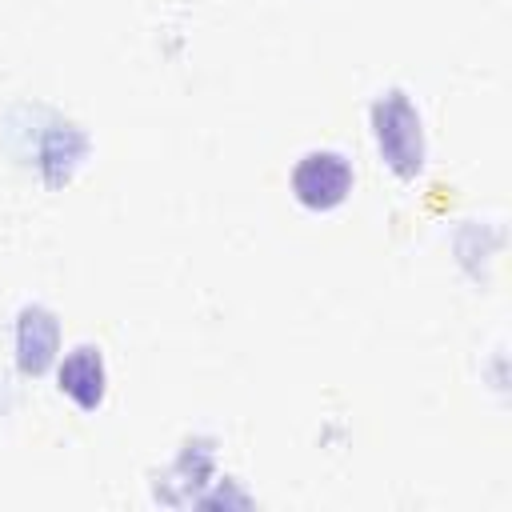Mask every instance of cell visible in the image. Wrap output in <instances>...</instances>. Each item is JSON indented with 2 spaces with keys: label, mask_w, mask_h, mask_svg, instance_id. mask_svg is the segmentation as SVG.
Listing matches in <instances>:
<instances>
[{
  "label": "cell",
  "mask_w": 512,
  "mask_h": 512,
  "mask_svg": "<svg viewBox=\"0 0 512 512\" xmlns=\"http://www.w3.org/2000/svg\"><path fill=\"white\" fill-rule=\"evenodd\" d=\"M372 140H376V152L380 160L400 176V180H416L424 172V120H420V108L412 104V96L404 88H384L376 100H372Z\"/></svg>",
  "instance_id": "1"
},
{
  "label": "cell",
  "mask_w": 512,
  "mask_h": 512,
  "mask_svg": "<svg viewBox=\"0 0 512 512\" xmlns=\"http://www.w3.org/2000/svg\"><path fill=\"white\" fill-rule=\"evenodd\" d=\"M292 196L312 208V212H328V208H340L356 184L352 176V164L344 152L336 148H312L304 152L296 164H292Z\"/></svg>",
  "instance_id": "2"
},
{
  "label": "cell",
  "mask_w": 512,
  "mask_h": 512,
  "mask_svg": "<svg viewBox=\"0 0 512 512\" xmlns=\"http://www.w3.org/2000/svg\"><path fill=\"white\" fill-rule=\"evenodd\" d=\"M60 352V320L44 304H24L16 312V364L24 376H40L56 364Z\"/></svg>",
  "instance_id": "3"
},
{
  "label": "cell",
  "mask_w": 512,
  "mask_h": 512,
  "mask_svg": "<svg viewBox=\"0 0 512 512\" xmlns=\"http://www.w3.org/2000/svg\"><path fill=\"white\" fill-rule=\"evenodd\" d=\"M56 384L80 412H96L108 392V368H104L100 348H92V344L72 348L56 368Z\"/></svg>",
  "instance_id": "4"
},
{
  "label": "cell",
  "mask_w": 512,
  "mask_h": 512,
  "mask_svg": "<svg viewBox=\"0 0 512 512\" xmlns=\"http://www.w3.org/2000/svg\"><path fill=\"white\" fill-rule=\"evenodd\" d=\"M84 156H88V136L72 120L52 116V124L40 132V144H36V168H40V176L56 188V184L72 180V172L84 164Z\"/></svg>",
  "instance_id": "5"
}]
</instances>
